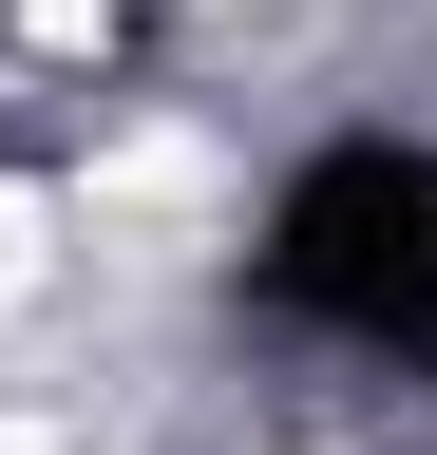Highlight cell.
<instances>
[{
    "label": "cell",
    "mask_w": 437,
    "mask_h": 455,
    "mask_svg": "<svg viewBox=\"0 0 437 455\" xmlns=\"http://www.w3.org/2000/svg\"><path fill=\"white\" fill-rule=\"evenodd\" d=\"M266 323L361 341V361H437V133H323L247 228Z\"/></svg>",
    "instance_id": "obj_1"
}]
</instances>
